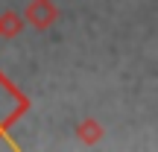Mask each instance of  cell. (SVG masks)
Listing matches in <instances>:
<instances>
[{"label":"cell","mask_w":158,"mask_h":152,"mask_svg":"<svg viewBox=\"0 0 158 152\" xmlns=\"http://www.w3.org/2000/svg\"><path fill=\"white\" fill-rule=\"evenodd\" d=\"M12 105H15V100H12V94L0 85V126H3V120L12 114Z\"/></svg>","instance_id":"1"}]
</instances>
